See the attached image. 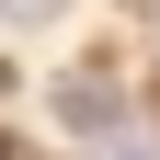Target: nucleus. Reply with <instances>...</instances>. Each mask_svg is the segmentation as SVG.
<instances>
[{
  "label": "nucleus",
  "mask_w": 160,
  "mask_h": 160,
  "mask_svg": "<svg viewBox=\"0 0 160 160\" xmlns=\"http://www.w3.org/2000/svg\"><path fill=\"white\" fill-rule=\"evenodd\" d=\"M57 126H80V137H114V126H126L114 80H57Z\"/></svg>",
  "instance_id": "obj_1"
},
{
  "label": "nucleus",
  "mask_w": 160,
  "mask_h": 160,
  "mask_svg": "<svg viewBox=\"0 0 160 160\" xmlns=\"http://www.w3.org/2000/svg\"><path fill=\"white\" fill-rule=\"evenodd\" d=\"M0 12H57V0H0Z\"/></svg>",
  "instance_id": "obj_2"
}]
</instances>
